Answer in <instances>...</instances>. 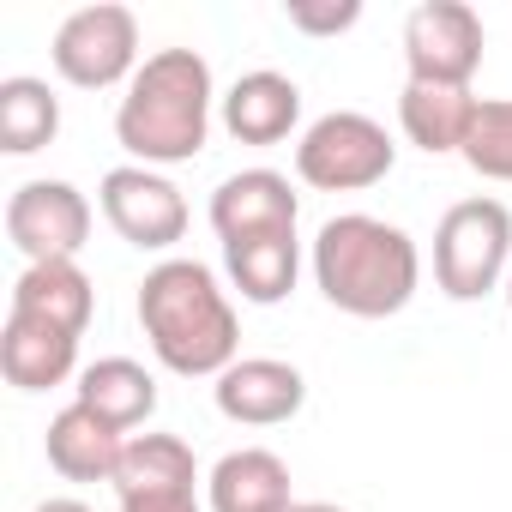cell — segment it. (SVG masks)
<instances>
[{"label": "cell", "instance_id": "cell-1", "mask_svg": "<svg viewBox=\"0 0 512 512\" xmlns=\"http://www.w3.org/2000/svg\"><path fill=\"white\" fill-rule=\"evenodd\" d=\"M139 326L151 356L181 380H217L241 362L235 302L199 260H157L139 278Z\"/></svg>", "mask_w": 512, "mask_h": 512}, {"label": "cell", "instance_id": "cell-2", "mask_svg": "<svg viewBox=\"0 0 512 512\" xmlns=\"http://www.w3.org/2000/svg\"><path fill=\"white\" fill-rule=\"evenodd\" d=\"M308 266H314L320 296L350 320H392L410 308V296L422 284V253H416L410 229L368 217V211L326 217Z\"/></svg>", "mask_w": 512, "mask_h": 512}, {"label": "cell", "instance_id": "cell-3", "mask_svg": "<svg viewBox=\"0 0 512 512\" xmlns=\"http://www.w3.org/2000/svg\"><path fill=\"white\" fill-rule=\"evenodd\" d=\"M211 103H217L211 61L199 49H157V55H145V67L121 91L115 139L145 169L193 163L211 139Z\"/></svg>", "mask_w": 512, "mask_h": 512}, {"label": "cell", "instance_id": "cell-4", "mask_svg": "<svg viewBox=\"0 0 512 512\" xmlns=\"http://www.w3.org/2000/svg\"><path fill=\"white\" fill-rule=\"evenodd\" d=\"M512 272V211L500 199H458L434 229V284L452 302H482L506 290Z\"/></svg>", "mask_w": 512, "mask_h": 512}, {"label": "cell", "instance_id": "cell-5", "mask_svg": "<svg viewBox=\"0 0 512 512\" xmlns=\"http://www.w3.org/2000/svg\"><path fill=\"white\" fill-rule=\"evenodd\" d=\"M392 163H398L392 133L374 115H362V109L320 115L302 133V145H296V175L308 187H320V193H362V187L386 181Z\"/></svg>", "mask_w": 512, "mask_h": 512}, {"label": "cell", "instance_id": "cell-6", "mask_svg": "<svg viewBox=\"0 0 512 512\" xmlns=\"http://www.w3.org/2000/svg\"><path fill=\"white\" fill-rule=\"evenodd\" d=\"M49 61L79 91L133 85V73L145 67L139 61V19H133V7H121V0H97V7L67 13L55 43H49Z\"/></svg>", "mask_w": 512, "mask_h": 512}, {"label": "cell", "instance_id": "cell-7", "mask_svg": "<svg viewBox=\"0 0 512 512\" xmlns=\"http://www.w3.org/2000/svg\"><path fill=\"white\" fill-rule=\"evenodd\" d=\"M482 49V13L464 0H422L404 19V67L416 85H470Z\"/></svg>", "mask_w": 512, "mask_h": 512}, {"label": "cell", "instance_id": "cell-8", "mask_svg": "<svg viewBox=\"0 0 512 512\" xmlns=\"http://www.w3.org/2000/svg\"><path fill=\"white\" fill-rule=\"evenodd\" d=\"M97 205H103L109 229L139 253H169L187 235V199L163 169H145V163L109 169L97 187Z\"/></svg>", "mask_w": 512, "mask_h": 512}, {"label": "cell", "instance_id": "cell-9", "mask_svg": "<svg viewBox=\"0 0 512 512\" xmlns=\"http://www.w3.org/2000/svg\"><path fill=\"white\" fill-rule=\"evenodd\" d=\"M7 241L31 266L79 260L91 241V199L73 181H25L7 199Z\"/></svg>", "mask_w": 512, "mask_h": 512}, {"label": "cell", "instance_id": "cell-10", "mask_svg": "<svg viewBox=\"0 0 512 512\" xmlns=\"http://www.w3.org/2000/svg\"><path fill=\"white\" fill-rule=\"evenodd\" d=\"M199 464L181 434H133L115 470L121 512H205L199 506Z\"/></svg>", "mask_w": 512, "mask_h": 512}, {"label": "cell", "instance_id": "cell-11", "mask_svg": "<svg viewBox=\"0 0 512 512\" xmlns=\"http://www.w3.org/2000/svg\"><path fill=\"white\" fill-rule=\"evenodd\" d=\"M302 199L290 187V175L278 169H241L211 193V229L217 241H260V235H296Z\"/></svg>", "mask_w": 512, "mask_h": 512}, {"label": "cell", "instance_id": "cell-12", "mask_svg": "<svg viewBox=\"0 0 512 512\" xmlns=\"http://www.w3.org/2000/svg\"><path fill=\"white\" fill-rule=\"evenodd\" d=\"M211 398L241 428H278L308 404V380H302V368H290L278 356H241L235 368L217 374Z\"/></svg>", "mask_w": 512, "mask_h": 512}, {"label": "cell", "instance_id": "cell-13", "mask_svg": "<svg viewBox=\"0 0 512 512\" xmlns=\"http://www.w3.org/2000/svg\"><path fill=\"white\" fill-rule=\"evenodd\" d=\"M217 103H223L229 139H241V145H284L302 127V85L290 73H272V67L241 73Z\"/></svg>", "mask_w": 512, "mask_h": 512}, {"label": "cell", "instance_id": "cell-14", "mask_svg": "<svg viewBox=\"0 0 512 512\" xmlns=\"http://www.w3.org/2000/svg\"><path fill=\"white\" fill-rule=\"evenodd\" d=\"M0 374L19 392H49L79 374V338L49 320L7 314V326H0Z\"/></svg>", "mask_w": 512, "mask_h": 512}, {"label": "cell", "instance_id": "cell-15", "mask_svg": "<svg viewBox=\"0 0 512 512\" xmlns=\"http://www.w3.org/2000/svg\"><path fill=\"white\" fill-rule=\"evenodd\" d=\"M205 506L211 512H290V464L266 446L223 452L205 476Z\"/></svg>", "mask_w": 512, "mask_h": 512}, {"label": "cell", "instance_id": "cell-16", "mask_svg": "<svg viewBox=\"0 0 512 512\" xmlns=\"http://www.w3.org/2000/svg\"><path fill=\"white\" fill-rule=\"evenodd\" d=\"M49 464H55V476H67V482H115V470H121V452H127V434L121 428H109L97 410H85L79 398L49 422Z\"/></svg>", "mask_w": 512, "mask_h": 512}, {"label": "cell", "instance_id": "cell-17", "mask_svg": "<svg viewBox=\"0 0 512 512\" xmlns=\"http://www.w3.org/2000/svg\"><path fill=\"white\" fill-rule=\"evenodd\" d=\"M476 103L482 97H470V85H416V79H404V91H398V127H404V139L416 151L446 157V151H464Z\"/></svg>", "mask_w": 512, "mask_h": 512}, {"label": "cell", "instance_id": "cell-18", "mask_svg": "<svg viewBox=\"0 0 512 512\" xmlns=\"http://www.w3.org/2000/svg\"><path fill=\"white\" fill-rule=\"evenodd\" d=\"M7 314H31L49 320L73 338H85L91 314H97V284L79 272V260H49V266H25L13 284V308Z\"/></svg>", "mask_w": 512, "mask_h": 512}, {"label": "cell", "instance_id": "cell-19", "mask_svg": "<svg viewBox=\"0 0 512 512\" xmlns=\"http://www.w3.org/2000/svg\"><path fill=\"white\" fill-rule=\"evenodd\" d=\"M73 398H79L85 410H97V416H103L109 428H121V434H133L139 422L157 416V380H151V368L133 362V356H103V362L79 368Z\"/></svg>", "mask_w": 512, "mask_h": 512}, {"label": "cell", "instance_id": "cell-20", "mask_svg": "<svg viewBox=\"0 0 512 512\" xmlns=\"http://www.w3.org/2000/svg\"><path fill=\"white\" fill-rule=\"evenodd\" d=\"M223 272L253 308H278L296 278H302V241L296 235H260V241H229L223 247Z\"/></svg>", "mask_w": 512, "mask_h": 512}, {"label": "cell", "instance_id": "cell-21", "mask_svg": "<svg viewBox=\"0 0 512 512\" xmlns=\"http://www.w3.org/2000/svg\"><path fill=\"white\" fill-rule=\"evenodd\" d=\"M55 133H61V97L43 79H31V73L0 79V151L31 157V151L55 145Z\"/></svg>", "mask_w": 512, "mask_h": 512}, {"label": "cell", "instance_id": "cell-22", "mask_svg": "<svg viewBox=\"0 0 512 512\" xmlns=\"http://www.w3.org/2000/svg\"><path fill=\"white\" fill-rule=\"evenodd\" d=\"M482 181H512V97H482L470 139L458 151Z\"/></svg>", "mask_w": 512, "mask_h": 512}, {"label": "cell", "instance_id": "cell-23", "mask_svg": "<svg viewBox=\"0 0 512 512\" xmlns=\"http://www.w3.org/2000/svg\"><path fill=\"white\" fill-rule=\"evenodd\" d=\"M284 19H290V31H302V37H344V31L362 19V0H290Z\"/></svg>", "mask_w": 512, "mask_h": 512}, {"label": "cell", "instance_id": "cell-24", "mask_svg": "<svg viewBox=\"0 0 512 512\" xmlns=\"http://www.w3.org/2000/svg\"><path fill=\"white\" fill-rule=\"evenodd\" d=\"M37 512H91V506H85V500H73V494H61V500H43Z\"/></svg>", "mask_w": 512, "mask_h": 512}, {"label": "cell", "instance_id": "cell-25", "mask_svg": "<svg viewBox=\"0 0 512 512\" xmlns=\"http://www.w3.org/2000/svg\"><path fill=\"white\" fill-rule=\"evenodd\" d=\"M296 512H344V506H332V500H296Z\"/></svg>", "mask_w": 512, "mask_h": 512}, {"label": "cell", "instance_id": "cell-26", "mask_svg": "<svg viewBox=\"0 0 512 512\" xmlns=\"http://www.w3.org/2000/svg\"><path fill=\"white\" fill-rule=\"evenodd\" d=\"M506 308H512V272H506Z\"/></svg>", "mask_w": 512, "mask_h": 512}, {"label": "cell", "instance_id": "cell-27", "mask_svg": "<svg viewBox=\"0 0 512 512\" xmlns=\"http://www.w3.org/2000/svg\"><path fill=\"white\" fill-rule=\"evenodd\" d=\"M290 512H296V506H290Z\"/></svg>", "mask_w": 512, "mask_h": 512}]
</instances>
